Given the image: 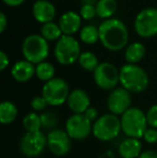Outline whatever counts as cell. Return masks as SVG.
I'll list each match as a JSON object with an SVG mask.
<instances>
[{"label": "cell", "instance_id": "9c48e42d", "mask_svg": "<svg viewBox=\"0 0 157 158\" xmlns=\"http://www.w3.org/2000/svg\"><path fill=\"white\" fill-rule=\"evenodd\" d=\"M134 30L140 37L151 38L157 35V9L147 8L134 19Z\"/></svg>", "mask_w": 157, "mask_h": 158}, {"label": "cell", "instance_id": "836d02e7", "mask_svg": "<svg viewBox=\"0 0 157 158\" xmlns=\"http://www.w3.org/2000/svg\"><path fill=\"white\" fill-rule=\"evenodd\" d=\"M6 24H8V19L4 13H0V32H3L4 29L6 27Z\"/></svg>", "mask_w": 157, "mask_h": 158}, {"label": "cell", "instance_id": "484cf974", "mask_svg": "<svg viewBox=\"0 0 157 158\" xmlns=\"http://www.w3.org/2000/svg\"><path fill=\"white\" fill-rule=\"evenodd\" d=\"M80 39L86 44H95L98 40H100L99 28L94 25H86L80 32Z\"/></svg>", "mask_w": 157, "mask_h": 158}, {"label": "cell", "instance_id": "7c38bea8", "mask_svg": "<svg viewBox=\"0 0 157 158\" xmlns=\"http://www.w3.org/2000/svg\"><path fill=\"white\" fill-rule=\"evenodd\" d=\"M46 141L50 152L56 156H65L71 148V138L63 129L56 128L48 131L46 135Z\"/></svg>", "mask_w": 157, "mask_h": 158}, {"label": "cell", "instance_id": "4316f807", "mask_svg": "<svg viewBox=\"0 0 157 158\" xmlns=\"http://www.w3.org/2000/svg\"><path fill=\"white\" fill-rule=\"evenodd\" d=\"M41 117V125L42 129L44 130L52 131L54 129H56V126L58 124V117L52 111H45V112L40 114Z\"/></svg>", "mask_w": 157, "mask_h": 158}, {"label": "cell", "instance_id": "d590c367", "mask_svg": "<svg viewBox=\"0 0 157 158\" xmlns=\"http://www.w3.org/2000/svg\"><path fill=\"white\" fill-rule=\"evenodd\" d=\"M2 1L9 6H21L25 0H2Z\"/></svg>", "mask_w": 157, "mask_h": 158}, {"label": "cell", "instance_id": "30bf717a", "mask_svg": "<svg viewBox=\"0 0 157 158\" xmlns=\"http://www.w3.org/2000/svg\"><path fill=\"white\" fill-rule=\"evenodd\" d=\"M94 80L101 89L113 90L119 83V70L110 63H101L94 71Z\"/></svg>", "mask_w": 157, "mask_h": 158}, {"label": "cell", "instance_id": "8fae6325", "mask_svg": "<svg viewBox=\"0 0 157 158\" xmlns=\"http://www.w3.org/2000/svg\"><path fill=\"white\" fill-rule=\"evenodd\" d=\"M65 130L71 140L81 141L93 132V123L84 114H72L66 121Z\"/></svg>", "mask_w": 157, "mask_h": 158}, {"label": "cell", "instance_id": "8992f818", "mask_svg": "<svg viewBox=\"0 0 157 158\" xmlns=\"http://www.w3.org/2000/svg\"><path fill=\"white\" fill-rule=\"evenodd\" d=\"M54 55L56 60L60 64L69 66L79 60L81 55V48L79 42L72 35H64L57 41L54 48Z\"/></svg>", "mask_w": 157, "mask_h": 158}, {"label": "cell", "instance_id": "d4e9b609", "mask_svg": "<svg viewBox=\"0 0 157 158\" xmlns=\"http://www.w3.org/2000/svg\"><path fill=\"white\" fill-rule=\"evenodd\" d=\"M79 64L86 71H92L94 72L99 66L98 58L97 56L92 52H83L81 53L79 57Z\"/></svg>", "mask_w": 157, "mask_h": 158}, {"label": "cell", "instance_id": "7a4b0ae2", "mask_svg": "<svg viewBox=\"0 0 157 158\" xmlns=\"http://www.w3.org/2000/svg\"><path fill=\"white\" fill-rule=\"evenodd\" d=\"M119 83L130 94H139L149 86V75L138 64H126L119 70Z\"/></svg>", "mask_w": 157, "mask_h": 158}, {"label": "cell", "instance_id": "f1b7e54d", "mask_svg": "<svg viewBox=\"0 0 157 158\" xmlns=\"http://www.w3.org/2000/svg\"><path fill=\"white\" fill-rule=\"evenodd\" d=\"M48 106V103L43 98V96H36V97L32 98L31 102H30V106H31V109L35 112L43 111Z\"/></svg>", "mask_w": 157, "mask_h": 158}, {"label": "cell", "instance_id": "7402d4cb", "mask_svg": "<svg viewBox=\"0 0 157 158\" xmlns=\"http://www.w3.org/2000/svg\"><path fill=\"white\" fill-rule=\"evenodd\" d=\"M23 127L26 130V132H38L41 131V117L40 114L36 112H29L23 117Z\"/></svg>", "mask_w": 157, "mask_h": 158}, {"label": "cell", "instance_id": "ffe728a7", "mask_svg": "<svg viewBox=\"0 0 157 158\" xmlns=\"http://www.w3.org/2000/svg\"><path fill=\"white\" fill-rule=\"evenodd\" d=\"M19 110L11 101H3L0 104V122L2 125H10L16 119Z\"/></svg>", "mask_w": 157, "mask_h": 158}, {"label": "cell", "instance_id": "cb8c5ba5", "mask_svg": "<svg viewBox=\"0 0 157 158\" xmlns=\"http://www.w3.org/2000/svg\"><path fill=\"white\" fill-rule=\"evenodd\" d=\"M36 75L40 81L48 82L51 80L54 79L55 75V68L52 64L48 63V61H43L40 63L36 66Z\"/></svg>", "mask_w": 157, "mask_h": 158}, {"label": "cell", "instance_id": "603a6c76", "mask_svg": "<svg viewBox=\"0 0 157 158\" xmlns=\"http://www.w3.org/2000/svg\"><path fill=\"white\" fill-rule=\"evenodd\" d=\"M41 35L46 41H58L64 35L58 24L51 22V23L43 24V26L41 27Z\"/></svg>", "mask_w": 157, "mask_h": 158}, {"label": "cell", "instance_id": "4dcf8cb0", "mask_svg": "<svg viewBox=\"0 0 157 158\" xmlns=\"http://www.w3.org/2000/svg\"><path fill=\"white\" fill-rule=\"evenodd\" d=\"M143 139L147 143L149 144H155L157 143V129L155 128H147L144 132Z\"/></svg>", "mask_w": 157, "mask_h": 158}, {"label": "cell", "instance_id": "3957f363", "mask_svg": "<svg viewBox=\"0 0 157 158\" xmlns=\"http://www.w3.org/2000/svg\"><path fill=\"white\" fill-rule=\"evenodd\" d=\"M122 131L127 138H143L147 129V114L141 109L131 106L121 116Z\"/></svg>", "mask_w": 157, "mask_h": 158}, {"label": "cell", "instance_id": "5b68a950", "mask_svg": "<svg viewBox=\"0 0 157 158\" xmlns=\"http://www.w3.org/2000/svg\"><path fill=\"white\" fill-rule=\"evenodd\" d=\"M122 131L121 118L112 113L103 114L93 124V135L97 140L108 142L115 139Z\"/></svg>", "mask_w": 157, "mask_h": 158}, {"label": "cell", "instance_id": "1f68e13d", "mask_svg": "<svg viewBox=\"0 0 157 158\" xmlns=\"http://www.w3.org/2000/svg\"><path fill=\"white\" fill-rule=\"evenodd\" d=\"M84 115H85V116L87 117V118L89 119V121L92 122L93 124H94L95 122H96L97 119L99 118L98 110H97V109H95V108H93V106L88 108L87 110H86V112L84 113Z\"/></svg>", "mask_w": 157, "mask_h": 158}, {"label": "cell", "instance_id": "d6986e66", "mask_svg": "<svg viewBox=\"0 0 157 158\" xmlns=\"http://www.w3.org/2000/svg\"><path fill=\"white\" fill-rule=\"evenodd\" d=\"M145 46L140 42H134L129 44L125 51V59L128 64H136L145 56Z\"/></svg>", "mask_w": 157, "mask_h": 158}, {"label": "cell", "instance_id": "ac0fdd59", "mask_svg": "<svg viewBox=\"0 0 157 158\" xmlns=\"http://www.w3.org/2000/svg\"><path fill=\"white\" fill-rule=\"evenodd\" d=\"M118 154L122 158H139L142 154V143L139 139L126 138L119 144Z\"/></svg>", "mask_w": 157, "mask_h": 158}, {"label": "cell", "instance_id": "d6a6232c", "mask_svg": "<svg viewBox=\"0 0 157 158\" xmlns=\"http://www.w3.org/2000/svg\"><path fill=\"white\" fill-rule=\"evenodd\" d=\"M9 63H10L9 56L3 52V51H1V52H0V70L3 71L4 69L9 66Z\"/></svg>", "mask_w": 157, "mask_h": 158}, {"label": "cell", "instance_id": "f546056e", "mask_svg": "<svg viewBox=\"0 0 157 158\" xmlns=\"http://www.w3.org/2000/svg\"><path fill=\"white\" fill-rule=\"evenodd\" d=\"M147 125L151 128L157 129V104H154L147 110Z\"/></svg>", "mask_w": 157, "mask_h": 158}, {"label": "cell", "instance_id": "9a60e30c", "mask_svg": "<svg viewBox=\"0 0 157 158\" xmlns=\"http://www.w3.org/2000/svg\"><path fill=\"white\" fill-rule=\"evenodd\" d=\"M32 14L39 23H51L56 15V9L48 0H37L32 6Z\"/></svg>", "mask_w": 157, "mask_h": 158}, {"label": "cell", "instance_id": "4fadbf2b", "mask_svg": "<svg viewBox=\"0 0 157 158\" xmlns=\"http://www.w3.org/2000/svg\"><path fill=\"white\" fill-rule=\"evenodd\" d=\"M131 104V95L124 87H116L111 90L107 100V106L110 113L114 115H123Z\"/></svg>", "mask_w": 157, "mask_h": 158}, {"label": "cell", "instance_id": "e0dca14e", "mask_svg": "<svg viewBox=\"0 0 157 158\" xmlns=\"http://www.w3.org/2000/svg\"><path fill=\"white\" fill-rule=\"evenodd\" d=\"M36 74V67L28 60H19L14 64L11 69V75L13 79L21 83L29 81Z\"/></svg>", "mask_w": 157, "mask_h": 158}, {"label": "cell", "instance_id": "ba28073f", "mask_svg": "<svg viewBox=\"0 0 157 158\" xmlns=\"http://www.w3.org/2000/svg\"><path fill=\"white\" fill-rule=\"evenodd\" d=\"M48 148L46 135L42 131L38 132H26L19 142V150L26 157H38Z\"/></svg>", "mask_w": 157, "mask_h": 158}, {"label": "cell", "instance_id": "5bb4252c", "mask_svg": "<svg viewBox=\"0 0 157 158\" xmlns=\"http://www.w3.org/2000/svg\"><path fill=\"white\" fill-rule=\"evenodd\" d=\"M67 104L73 114H84L86 110L90 108V98L85 90L76 88L70 92Z\"/></svg>", "mask_w": 157, "mask_h": 158}, {"label": "cell", "instance_id": "44dd1931", "mask_svg": "<svg viewBox=\"0 0 157 158\" xmlns=\"http://www.w3.org/2000/svg\"><path fill=\"white\" fill-rule=\"evenodd\" d=\"M118 3L115 0H98L96 4L97 16L103 19H110L116 12Z\"/></svg>", "mask_w": 157, "mask_h": 158}, {"label": "cell", "instance_id": "83f0119b", "mask_svg": "<svg viewBox=\"0 0 157 158\" xmlns=\"http://www.w3.org/2000/svg\"><path fill=\"white\" fill-rule=\"evenodd\" d=\"M80 15H81L82 19H86V21L94 19V17L97 15L96 6H94L93 4H90V3L83 4V6L81 8V11H80Z\"/></svg>", "mask_w": 157, "mask_h": 158}, {"label": "cell", "instance_id": "277c9868", "mask_svg": "<svg viewBox=\"0 0 157 158\" xmlns=\"http://www.w3.org/2000/svg\"><path fill=\"white\" fill-rule=\"evenodd\" d=\"M48 43L41 35H28L25 38L22 45V53L25 60L34 64L45 61L46 57L48 56Z\"/></svg>", "mask_w": 157, "mask_h": 158}, {"label": "cell", "instance_id": "52a82bcc", "mask_svg": "<svg viewBox=\"0 0 157 158\" xmlns=\"http://www.w3.org/2000/svg\"><path fill=\"white\" fill-rule=\"evenodd\" d=\"M70 95L69 85L64 79L54 77L51 81L44 83L42 87V95L48 106H58L67 102Z\"/></svg>", "mask_w": 157, "mask_h": 158}, {"label": "cell", "instance_id": "2e32d148", "mask_svg": "<svg viewBox=\"0 0 157 158\" xmlns=\"http://www.w3.org/2000/svg\"><path fill=\"white\" fill-rule=\"evenodd\" d=\"M81 15L73 11H68L64 13L59 19V27H60L63 35H72L79 31L81 27Z\"/></svg>", "mask_w": 157, "mask_h": 158}, {"label": "cell", "instance_id": "6da1fadb", "mask_svg": "<svg viewBox=\"0 0 157 158\" xmlns=\"http://www.w3.org/2000/svg\"><path fill=\"white\" fill-rule=\"evenodd\" d=\"M99 41L111 52L121 51L127 45L129 33L126 25L118 19H105L99 26Z\"/></svg>", "mask_w": 157, "mask_h": 158}, {"label": "cell", "instance_id": "e575fe53", "mask_svg": "<svg viewBox=\"0 0 157 158\" xmlns=\"http://www.w3.org/2000/svg\"><path fill=\"white\" fill-rule=\"evenodd\" d=\"M139 158H157V152L155 151H145V152H142V154L140 155Z\"/></svg>", "mask_w": 157, "mask_h": 158}]
</instances>
